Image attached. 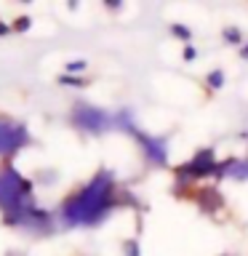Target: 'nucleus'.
Segmentation results:
<instances>
[]
</instances>
